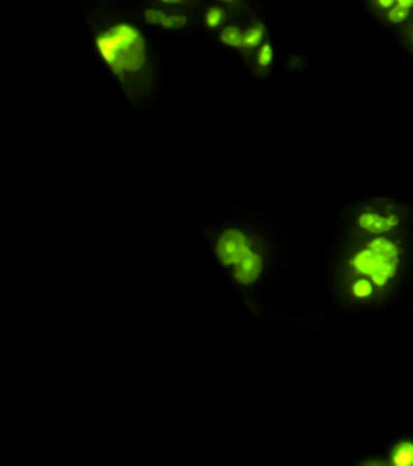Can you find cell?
Listing matches in <instances>:
<instances>
[{"mask_svg": "<svg viewBox=\"0 0 413 466\" xmlns=\"http://www.w3.org/2000/svg\"><path fill=\"white\" fill-rule=\"evenodd\" d=\"M97 46L117 73L139 71L145 63L141 35L130 25H117L102 33L97 39Z\"/></svg>", "mask_w": 413, "mask_h": 466, "instance_id": "6da1fadb", "label": "cell"}, {"mask_svg": "<svg viewBox=\"0 0 413 466\" xmlns=\"http://www.w3.org/2000/svg\"><path fill=\"white\" fill-rule=\"evenodd\" d=\"M398 256V247L391 240L376 238L354 256L351 265L359 273L372 275L377 287H383L396 272Z\"/></svg>", "mask_w": 413, "mask_h": 466, "instance_id": "7a4b0ae2", "label": "cell"}, {"mask_svg": "<svg viewBox=\"0 0 413 466\" xmlns=\"http://www.w3.org/2000/svg\"><path fill=\"white\" fill-rule=\"evenodd\" d=\"M216 255L221 263L228 266L235 264L250 251V242L248 238L236 229L225 230L219 237L215 247Z\"/></svg>", "mask_w": 413, "mask_h": 466, "instance_id": "3957f363", "label": "cell"}, {"mask_svg": "<svg viewBox=\"0 0 413 466\" xmlns=\"http://www.w3.org/2000/svg\"><path fill=\"white\" fill-rule=\"evenodd\" d=\"M262 258L256 252L249 251L234 265V277L239 284L250 285L261 275Z\"/></svg>", "mask_w": 413, "mask_h": 466, "instance_id": "277c9868", "label": "cell"}, {"mask_svg": "<svg viewBox=\"0 0 413 466\" xmlns=\"http://www.w3.org/2000/svg\"><path fill=\"white\" fill-rule=\"evenodd\" d=\"M398 224H399L398 217L394 215L382 217V215H374V213H364L359 217V226L373 234L387 233Z\"/></svg>", "mask_w": 413, "mask_h": 466, "instance_id": "5b68a950", "label": "cell"}, {"mask_svg": "<svg viewBox=\"0 0 413 466\" xmlns=\"http://www.w3.org/2000/svg\"><path fill=\"white\" fill-rule=\"evenodd\" d=\"M391 463L396 466H413V443L396 444L391 452Z\"/></svg>", "mask_w": 413, "mask_h": 466, "instance_id": "8992f818", "label": "cell"}, {"mask_svg": "<svg viewBox=\"0 0 413 466\" xmlns=\"http://www.w3.org/2000/svg\"><path fill=\"white\" fill-rule=\"evenodd\" d=\"M221 41L231 48H244V33L236 26H227L221 33Z\"/></svg>", "mask_w": 413, "mask_h": 466, "instance_id": "52a82bcc", "label": "cell"}, {"mask_svg": "<svg viewBox=\"0 0 413 466\" xmlns=\"http://www.w3.org/2000/svg\"><path fill=\"white\" fill-rule=\"evenodd\" d=\"M265 35V28L262 24L253 25L247 32H244V48H257Z\"/></svg>", "mask_w": 413, "mask_h": 466, "instance_id": "ba28073f", "label": "cell"}, {"mask_svg": "<svg viewBox=\"0 0 413 466\" xmlns=\"http://www.w3.org/2000/svg\"><path fill=\"white\" fill-rule=\"evenodd\" d=\"M410 11L405 7H401L399 4H395L394 7H391L387 13V19L392 24H401L403 21H405L410 16Z\"/></svg>", "mask_w": 413, "mask_h": 466, "instance_id": "9c48e42d", "label": "cell"}, {"mask_svg": "<svg viewBox=\"0 0 413 466\" xmlns=\"http://www.w3.org/2000/svg\"><path fill=\"white\" fill-rule=\"evenodd\" d=\"M223 19H225V13H223V11L221 8H218V7L210 8L208 11V13H206V24H208L209 28L219 26V25L222 24Z\"/></svg>", "mask_w": 413, "mask_h": 466, "instance_id": "30bf717a", "label": "cell"}, {"mask_svg": "<svg viewBox=\"0 0 413 466\" xmlns=\"http://www.w3.org/2000/svg\"><path fill=\"white\" fill-rule=\"evenodd\" d=\"M257 61L261 67H269L272 61V48L270 43H263L261 46L259 55H257Z\"/></svg>", "mask_w": 413, "mask_h": 466, "instance_id": "8fae6325", "label": "cell"}, {"mask_svg": "<svg viewBox=\"0 0 413 466\" xmlns=\"http://www.w3.org/2000/svg\"><path fill=\"white\" fill-rule=\"evenodd\" d=\"M187 24V17L183 14H167L162 26L165 29H180Z\"/></svg>", "mask_w": 413, "mask_h": 466, "instance_id": "7c38bea8", "label": "cell"}, {"mask_svg": "<svg viewBox=\"0 0 413 466\" xmlns=\"http://www.w3.org/2000/svg\"><path fill=\"white\" fill-rule=\"evenodd\" d=\"M354 294L357 298H366L372 294V284L366 280H360L354 285Z\"/></svg>", "mask_w": 413, "mask_h": 466, "instance_id": "4fadbf2b", "label": "cell"}, {"mask_svg": "<svg viewBox=\"0 0 413 466\" xmlns=\"http://www.w3.org/2000/svg\"><path fill=\"white\" fill-rule=\"evenodd\" d=\"M165 14L161 10H148L145 11V20L146 23L152 25H163L165 23Z\"/></svg>", "mask_w": 413, "mask_h": 466, "instance_id": "5bb4252c", "label": "cell"}, {"mask_svg": "<svg viewBox=\"0 0 413 466\" xmlns=\"http://www.w3.org/2000/svg\"><path fill=\"white\" fill-rule=\"evenodd\" d=\"M376 1H377L378 6H379L381 8H383V10H390V8L394 7L395 3H396V0H376Z\"/></svg>", "mask_w": 413, "mask_h": 466, "instance_id": "9a60e30c", "label": "cell"}, {"mask_svg": "<svg viewBox=\"0 0 413 466\" xmlns=\"http://www.w3.org/2000/svg\"><path fill=\"white\" fill-rule=\"evenodd\" d=\"M396 4L411 10L413 7V0H396Z\"/></svg>", "mask_w": 413, "mask_h": 466, "instance_id": "2e32d148", "label": "cell"}, {"mask_svg": "<svg viewBox=\"0 0 413 466\" xmlns=\"http://www.w3.org/2000/svg\"><path fill=\"white\" fill-rule=\"evenodd\" d=\"M161 1L165 3V4H177V3H180L183 0H161Z\"/></svg>", "mask_w": 413, "mask_h": 466, "instance_id": "e0dca14e", "label": "cell"}, {"mask_svg": "<svg viewBox=\"0 0 413 466\" xmlns=\"http://www.w3.org/2000/svg\"><path fill=\"white\" fill-rule=\"evenodd\" d=\"M223 1H227V3H230V1H234V0H223Z\"/></svg>", "mask_w": 413, "mask_h": 466, "instance_id": "ac0fdd59", "label": "cell"}, {"mask_svg": "<svg viewBox=\"0 0 413 466\" xmlns=\"http://www.w3.org/2000/svg\"><path fill=\"white\" fill-rule=\"evenodd\" d=\"M412 38H413V36H412Z\"/></svg>", "mask_w": 413, "mask_h": 466, "instance_id": "d6986e66", "label": "cell"}]
</instances>
